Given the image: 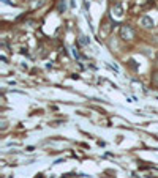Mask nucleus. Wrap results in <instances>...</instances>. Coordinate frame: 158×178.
Returning <instances> with one entry per match:
<instances>
[{
    "mask_svg": "<svg viewBox=\"0 0 158 178\" xmlns=\"http://www.w3.org/2000/svg\"><path fill=\"white\" fill-rule=\"evenodd\" d=\"M120 38L125 39V41H131L134 38V30L130 25H122L120 27Z\"/></svg>",
    "mask_w": 158,
    "mask_h": 178,
    "instance_id": "f257e3e1",
    "label": "nucleus"
},
{
    "mask_svg": "<svg viewBox=\"0 0 158 178\" xmlns=\"http://www.w3.org/2000/svg\"><path fill=\"white\" fill-rule=\"evenodd\" d=\"M141 25L144 29H153V19L149 18V16H144V18L141 19Z\"/></svg>",
    "mask_w": 158,
    "mask_h": 178,
    "instance_id": "f03ea898",
    "label": "nucleus"
},
{
    "mask_svg": "<svg viewBox=\"0 0 158 178\" xmlns=\"http://www.w3.org/2000/svg\"><path fill=\"white\" fill-rule=\"evenodd\" d=\"M112 14L115 16V18H122V16H123V8H122L120 3H115L112 6Z\"/></svg>",
    "mask_w": 158,
    "mask_h": 178,
    "instance_id": "7ed1b4c3",
    "label": "nucleus"
},
{
    "mask_svg": "<svg viewBox=\"0 0 158 178\" xmlns=\"http://www.w3.org/2000/svg\"><path fill=\"white\" fill-rule=\"evenodd\" d=\"M79 43H81V44H89V39H87V36L81 35V36H79Z\"/></svg>",
    "mask_w": 158,
    "mask_h": 178,
    "instance_id": "20e7f679",
    "label": "nucleus"
},
{
    "mask_svg": "<svg viewBox=\"0 0 158 178\" xmlns=\"http://www.w3.org/2000/svg\"><path fill=\"white\" fill-rule=\"evenodd\" d=\"M152 84H153V85H158V71L153 72V76H152Z\"/></svg>",
    "mask_w": 158,
    "mask_h": 178,
    "instance_id": "39448f33",
    "label": "nucleus"
},
{
    "mask_svg": "<svg viewBox=\"0 0 158 178\" xmlns=\"http://www.w3.org/2000/svg\"><path fill=\"white\" fill-rule=\"evenodd\" d=\"M63 10H65V0H62L59 3V11H63Z\"/></svg>",
    "mask_w": 158,
    "mask_h": 178,
    "instance_id": "423d86ee",
    "label": "nucleus"
},
{
    "mask_svg": "<svg viewBox=\"0 0 158 178\" xmlns=\"http://www.w3.org/2000/svg\"><path fill=\"white\" fill-rule=\"evenodd\" d=\"M128 65H130V66L133 68V69H136L138 66H136V62H134V60H128Z\"/></svg>",
    "mask_w": 158,
    "mask_h": 178,
    "instance_id": "0eeeda50",
    "label": "nucleus"
}]
</instances>
